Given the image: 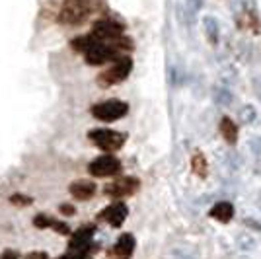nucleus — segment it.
<instances>
[{
    "instance_id": "obj_1",
    "label": "nucleus",
    "mask_w": 261,
    "mask_h": 259,
    "mask_svg": "<svg viewBox=\"0 0 261 259\" xmlns=\"http://www.w3.org/2000/svg\"><path fill=\"white\" fill-rule=\"evenodd\" d=\"M106 10L103 4H99L96 0H66L63 8L59 10V22L65 25H80L90 18V16H98L99 12Z\"/></svg>"
},
{
    "instance_id": "obj_2",
    "label": "nucleus",
    "mask_w": 261,
    "mask_h": 259,
    "mask_svg": "<svg viewBox=\"0 0 261 259\" xmlns=\"http://www.w3.org/2000/svg\"><path fill=\"white\" fill-rule=\"evenodd\" d=\"M130 70H133V61H130V57L121 55L115 61H111V65H109L103 72H99L96 82H98L99 88L117 86V84L125 82V80L129 78Z\"/></svg>"
},
{
    "instance_id": "obj_3",
    "label": "nucleus",
    "mask_w": 261,
    "mask_h": 259,
    "mask_svg": "<svg viewBox=\"0 0 261 259\" xmlns=\"http://www.w3.org/2000/svg\"><path fill=\"white\" fill-rule=\"evenodd\" d=\"M88 139L94 142L98 148H101L108 154L117 152L125 144L127 137L119 133V131H111V129H92L88 133Z\"/></svg>"
},
{
    "instance_id": "obj_4",
    "label": "nucleus",
    "mask_w": 261,
    "mask_h": 259,
    "mask_svg": "<svg viewBox=\"0 0 261 259\" xmlns=\"http://www.w3.org/2000/svg\"><path fill=\"white\" fill-rule=\"evenodd\" d=\"M92 117H96L98 121L103 123H113V121H119L129 113V106L121 99H108V101H101L96 103L90 109Z\"/></svg>"
},
{
    "instance_id": "obj_5",
    "label": "nucleus",
    "mask_w": 261,
    "mask_h": 259,
    "mask_svg": "<svg viewBox=\"0 0 261 259\" xmlns=\"http://www.w3.org/2000/svg\"><path fill=\"white\" fill-rule=\"evenodd\" d=\"M92 35L98 39V41H115V39H119L125 35V25L119 22V20H115V18H111V16H106V18H99L94 22L92 25Z\"/></svg>"
},
{
    "instance_id": "obj_6",
    "label": "nucleus",
    "mask_w": 261,
    "mask_h": 259,
    "mask_svg": "<svg viewBox=\"0 0 261 259\" xmlns=\"http://www.w3.org/2000/svg\"><path fill=\"white\" fill-rule=\"evenodd\" d=\"M123 53L117 49V45L113 43V41L111 43H108V41H98L92 49H88L86 53H84V59H86V63L90 66H99L115 61Z\"/></svg>"
},
{
    "instance_id": "obj_7",
    "label": "nucleus",
    "mask_w": 261,
    "mask_h": 259,
    "mask_svg": "<svg viewBox=\"0 0 261 259\" xmlns=\"http://www.w3.org/2000/svg\"><path fill=\"white\" fill-rule=\"evenodd\" d=\"M121 172V162L113 156V154H103L94 158L90 166H88V173L92 177H113Z\"/></svg>"
},
{
    "instance_id": "obj_8",
    "label": "nucleus",
    "mask_w": 261,
    "mask_h": 259,
    "mask_svg": "<svg viewBox=\"0 0 261 259\" xmlns=\"http://www.w3.org/2000/svg\"><path fill=\"white\" fill-rule=\"evenodd\" d=\"M141 189V182L133 175H127V177H117L113 179L111 184H108L103 187V193L108 197H113V199H123V197H130Z\"/></svg>"
},
{
    "instance_id": "obj_9",
    "label": "nucleus",
    "mask_w": 261,
    "mask_h": 259,
    "mask_svg": "<svg viewBox=\"0 0 261 259\" xmlns=\"http://www.w3.org/2000/svg\"><path fill=\"white\" fill-rule=\"evenodd\" d=\"M129 215V209L125 203H121V201H115L113 205L106 206L101 213L98 215V220H103L106 224L113 228H119L123 222H125V218Z\"/></svg>"
},
{
    "instance_id": "obj_10",
    "label": "nucleus",
    "mask_w": 261,
    "mask_h": 259,
    "mask_svg": "<svg viewBox=\"0 0 261 259\" xmlns=\"http://www.w3.org/2000/svg\"><path fill=\"white\" fill-rule=\"evenodd\" d=\"M135 236L133 234H121L119 240L115 242L113 248L108 249V259H130L133 257V251H135Z\"/></svg>"
},
{
    "instance_id": "obj_11",
    "label": "nucleus",
    "mask_w": 261,
    "mask_h": 259,
    "mask_svg": "<svg viewBox=\"0 0 261 259\" xmlns=\"http://www.w3.org/2000/svg\"><path fill=\"white\" fill-rule=\"evenodd\" d=\"M94 232H96V226L94 224H86V226H80L70 236V242H68V248H80V249H86L92 248V240H94Z\"/></svg>"
},
{
    "instance_id": "obj_12",
    "label": "nucleus",
    "mask_w": 261,
    "mask_h": 259,
    "mask_svg": "<svg viewBox=\"0 0 261 259\" xmlns=\"http://www.w3.org/2000/svg\"><path fill=\"white\" fill-rule=\"evenodd\" d=\"M68 193L78 201H88L96 195V184L90 179H78L68 185Z\"/></svg>"
},
{
    "instance_id": "obj_13",
    "label": "nucleus",
    "mask_w": 261,
    "mask_h": 259,
    "mask_svg": "<svg viewBox=\"0 0 261 259\" xmlns=\"http://www.w3.org/2000/svg\"><path fill=\"white\" fill-rule=\"evenodd\" d=\"M211 218H215L218 222H222V224H228L230 220L234 218V205L228 203V201H220L217 205L211 209Z\"/></svg>"
},
{
    "instance_id": "obj_14",
    "label": "nucleus",
    "mask_w": 261,
    "mask_h": 259,
    "mask_svg": "<svg viewBox=\"0 0 261 259\" xmlns=\"http://www.w3.org/2000/svg\"><path fill=\"white\" fill-rule=\"evenodd\" d=\"M218 129H220V135H222V139L228 142V144H236L238 142V125L232 121L230 117H222L220 119V125H218Z\"/></svg>"
},
{
    "instance_id": "obj_15",
    "label": "nucleus",
    "mask_w": 261,
    "mask_h": 259,
    "mask_svg": "<svg viewBox=\"0 0 261 259\" xmlns=\"http://www.w3.org/2000/svg\"><path fill=\"white\" fill-rule=\"evenodd\" d=\"M96 43H98V39H96L92 33H86V35H78V37H74V39L70 41V49H72L74 53L84 55L88 49H92Z\"/></svg>"
},
{
    "instance_id": "obj_16",
    "label": "nucleus",
    "mask_w": 261,
    "mask_h": 259,
    "mask_svg": "<svg viewBox=\"0 0 261 259\" xmlns=\"http://www.w3.org/2000/svg\"><path fill=\"white\" fill-rule=\"evenodd\" d=\"M191 170H193V173L199 175V177H207L208 162H207V158H205L203 152H195V154L191 156Z\"/></svg>"
},
{
    "instance_id": "obj_17",
    "label": "nucleus",
    "mask_w": 261,
    "mask_h": 259,
    "mask_svg": "<svg viewBox=\"0 0 261 259\" xmlns=\"http://www.w3.org/2000/svg\"><path fill=\"white\" fill-rule=\"evenodd\" d=\"M242 18H244V23H242V25H246L250 32L259 33L261 25H259V20H257V14H255V12H246Z\"/></svg>"
},
{
    "instance_id": "obj_18",
    "label": "nucleus",
    "mask_w": 261,
    "mask_h": 259,
    "mask_svg": "<svg viewBox=\"0 0 261 259\" xmlns=\"http://www.w3.org/2000/svg\"><path fill=\"white\" fill-rule=\"evenodd\" d=\"M53 222H55L53 216L45 215V213H41V215H37L35 218H33V226L39 228V230H45V228H53Z\"/></svg>"
},
{
    "instance_id": "obj_19",
    "label": "nucleus",
    "mask_w": 261,
    "mask_h": 259,
    "mask_svg": "<svg viewBox=\"0 0 261 259\" xmlns=\"http://www.w3.org/2000/svg\"><path fill=\"white\" fill-rule=\"evenodd\" d=\"M10 203L16 206H20V209H23V206L33 205V199L23 193H14V195H10Z\"/></svg>"
},
{
    "instance_id": "obj_20",
    "label": "nucleus",
    "mask_w": 261,
    "mask_h": 259,
    "mask_svg": "<svg viewBox=\"0 0 261 259\" xmlns=\"http://www.w3.org/2000/svg\"><path fill=\"white\" fill-rule=\"evenodd\" d=\"M59 213L65 216H72L74 215V206L68 205V203H63V205H59Z\"/></svg>"
},
{
    "instance_id": "obj_21",
    "label": "nucleus",
    "mask_w": 261,
    "mask_h": 259,
    "mask_svg": "<svg viewBox=\"0 0 261 259\" xmlns=\"http://www.w3.org/2000/svg\"><path fill=\"white\" fill-rule=\"evenodd\" d=\"M28 259H49V255H47V251H32V253H28Z\"/></svg>"
},
{
    "instance_id": "obj_22",
    "label": "nucleus",
    "mask_w": 261,
    "mask_h": 259,
    "mask_svg": "<svg viewBox=\"0 0 261 259\" xmlns=\"http://www.w3.org/2000/svg\"><path fill=\"white\" fill-rule=\"evenodd\" d=\"M0 259H18V251H14V249H6V251L0 255Z\"/></svg>"
}]
</instances>
